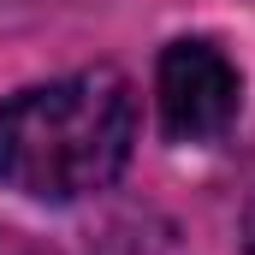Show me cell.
<instances>
[{"label": "cell", "mask_w": 255, "mask_h": 255, "mask_svg": "<svg viewBox=\"0 0 255 255\" xmlns=\"http://www.w3.org/2000/svg\"><path fill=\"white\" fill-rule=\"evenodd\" d=\"M244 255H255V202H250V214H244Z\"/></svg>", "instance_id": "cell-3"}, {"label": "cell", "mask_w": 255, "mask_h": 255, "mask_svg": "<svg viewBox=\"0 0 255 255\" xmlns=\"http://www.w3.org/2000/svg\"><path fill=\"white\" fill-rule=\"evenodd\" d=\"M154 107H160V130L172 142H214L232 130L238 107H244V71L208 36L166 42L160 65H154Z\"/></svg>", "instance_id": "cell-2"}, {"label": "cell", "mask_w": 255, "mask_h": 255, "mask_svg": "<svg viewBox=\"0 0 255 255\" xmlns=\"http://www.w3.org/2000/svg\"><path fill=\"white\" fill-rule=\"evenodd\" d=\"M0 255H42V250H18V244H12V232H0Z\"/></svg>", "instance_id": "cell-4"}, {"label": "cell", "mask_w": 255, "mask_h": 255, "mask_svg": "<svg viewBox=\"0 0 255 255\" xmlns=\"http://www.w3.org/2000/svg\"><path fill=\"white\" fill-rule=\"evenodd\" d=\"M136 142V89L89 65L0 101V184L30 202H83L107 190Z\"/></svg>", "instance_id": "cell-1"}]
</instances>
